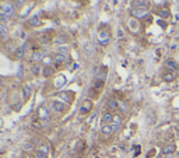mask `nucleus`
<instances>
[{"label": "nucleus", "mask_w": 179, "mask_h": 158, "mask_svg": "<svg viewBox=\"0 0 179 158\" xmlns=\"http://www.w3.org/2000/svg\"><path fill=\"white\" fill-rule=\"evenodd\" d=\"M38 42L41 43V45H48V43L50 42V37H49V34H46V32H45V34H42L41 37L38 38Z\"/></svg>", "instance_id": "nucleus-17"}, {"label": "nucleus", "mask_w": 179, "mask_h": 158, "mask_svg": "<svg viewBox=\"0 0 179 158\" xmlns=\"http://www.w3.org/2000/svg\"><path fill=\"white\" fill-rule=\"evenodd\" d=\"M35 157H36V158H48V154H45V152L38 151V150H36V154H35Z\"/></svg>", "instance_id": "nucleus-31"}, {"label": "nucleus", "mask_w": 179, "mask_h": 158, "mask_svg": "<svg viewBox=\"0 0 179 158\" xmlns=\"http://www.w3.org/2000/svg\"><path fill=\"white\" fill-rule=\"evenodd\" d=\"M147 2L148 0H134V9H147Z\"/></svg>", "instance_id": "nucleus-16"}, {"label": "nucleus", "mask_w": 179, "mask_h": 158, "mask_svg": "<svg viewBox=\"0 0 179 158\" xmlns=\"http://www.w3.org/2000/svg\"><path fill=\"white\" fill-rule=\"evenodd\" d=\"M120 122H122L120 116L119 115H113V120H112V129H113V132H116V130L119 129Z\"/></svg>", "instance_id": "nucleus-15"}, {"label": "nucleus", "mask_w": 179, "mask_h": 158, "mask_svg": "<svg viewBox=\"0 0 179 158\" xmlns=\"http://www.w3.org/2000/svg\"><path fill=\"white\" fill-rule=\"evenodd\" d=\"M24 53H25V45H22L16 51V57L17 59H21V57L24 56Z\"/></svg>", "instance_id": "nucleus-23"}, {"label": "nucleus", "mask_w": 179, "mask_h": 158, "mask_svg": "<svg viewBox=\"0 0 179 158\" xmlns=\"http://www.w3.org/2000/svg\"><path fill=\"white\" fill-rule=\"evenodd\" d=\"M22 93H24V99H28L31 97V94H32V88H31V85L25 84L24 87H22Z\"/></svg>", "instance_id": "nucleus-18"}, {"label": "nucleus", "mask_w": 179, "mask_h": 158, "mask_svg": "<svg viewBox=\"0 0 179 158\" xmlns=\"http://www.w3.org/2000/svg\"><path fill=\"white\" fill-rule=\"evenodd\" d=\"M64 83H66V79H64L63 76H59V77H57V80H56V83H55V85L59 88L60 85H63Z\"/></svg>", "instance_id": "nucleus-25"}, {"label": "nucleus", "mask_w": 179, "mask_h": 158, "mask_svg": "<svg viewBox=\"0 0 179 158\" xmlns=\"http://www.w3.org/2000/svg\"><path fill=\"white\" fill-rule=\"evenodd\" d=\"M101 132H102V134H112L113 133V129H112V124H102V129H101Z\"/></svg>", "instance_id": "nucleus-19"}, {"label": "nucleus", "mask_w": 179, "mask_h": 158, "mask_svg": "<svg viewBox=\"0 0 179 158\" xmlns=\"http://www.w3.org/2000/svg\"><path fill=\"white\" fill-rule=\"evenodd\" d=\"M53 60H55V62H53V63H55V66H56V67H59V66L63 65L64 60H66V53H62V52H60V53H56L55 56H53Z\"/></svg>", "instance_id": "nucleus-7"}, {"label": "nucleus", "mask_w": 179, "mask_h": 158, "mask_svg": "<svg viewBox=\"0 0 179 158\" xmlns=\"http://www.w3.org/2000/svg\"><path fill=\"white\" fill-rule=\"evenodd\" d=\"M112 120H113V115L111 112H105L102 115V123L103 124H112Z\"/></svg>", "instance_id": "nucleus-12"}, {"label": "nucleus", "mask_w": 179, "mask_h": 158, "mask_svg": "<svg viewBox=\"0 0 179 158\" xmlns=\"http://www.w3.org/2000/svg\"><path fill=\"white\" fill-rule=\"evenodd\" d=\"M38 151H42V152H45V154H48V152H49V147H48L46 144H41V146L38 147Z\"/></svg>", "instance_id": "nucleus-28"}, {"label": "nucleus", "mask_w": 179, "mask_h": 158, "mask_svg": "<svg viewBox=\"0 0 179 158\" xmlns=\"http://www.w3.org/2000/svg\"><path fill=\"white\" fill-rule=\"evenodd\" d=\"M131 16L134 18H144L148 16V10L147 9H133L131 10Z\"/></svg>", "instance_id": "nucleus-5"}, {"label": "nucleus", "mask_w": 179, "mask_h": 158, "mask_svg": "<svg viewBox=\"0 0 179 158\" xmlns=\"http://www.w3.org/2000/svg\"><path fill=\"white\" fill-rule=\"evenodd\" d=\"M2 87H3V80L0 79V88H2Z\"/></svg>", "instance_id": "nucleus-35"}, {"label": "nucleus", "mask_w": 179, "mask_h": 158, "mask_svg": "<svg viewBox=\"0 0 179 158\" xmlns=\"http://www.w3.org/2000/svg\"><path fill=\"white\" fill-rule=\"evenodd\" d=\"M32 73L35 74V76H38V74L41 73V67H39V65H34L32 66Z\"/></svg>", "instance_id": "nucleus-29"}, {"label": "nucleus", "mask_w": 179, "mask_h": 158, "mask_svg": "<svg viewBox=\"0 0 179 158\" xmlns=\"http://www.w3.org/2000/svg\"><path fill=\"white\" fill-rule=\"evenodd\" d=\"M175 71H171V70H168V71H165L164 74H162V80L164 81H167V83H171V81H173L175 80Z\"/></svg>", "instance_id": "nucleus-9"}, {"label": "nucleus", "mask_w": 179, "mask_h": 158, "mask_svg": "<svg viewBox=\"0 0 179 158\" xmlns=\"http://www.w3.org/2000/svg\"><path fill=\"white\" fill-rule=\"evenodd\" d=\"M165 67H167L168 70H171V71H178L179 70L178 63H176L173 59H168L167 62H165Z\"/></svg>", "instance_id": "nucleus-8"}, {"label": "nucleus", "mask_w": 179, "mask_h": 158, "mask_svg": "<svg viewBox=\"0 0 179 158\" xmlns=\"http://www.w3.org/2000/svg\"><path fill=\"white\" fill-rule=\"evenodd\" d=\"M158 16H159L161 18H167L168 16H169V11H168V10H161V11L158 13Z\"/></svg>", "instance_id": "nucleus-30"}, {"label": "nucleus", "mask_w": 179, "mask_h": 158, "mask_svg": "<svg viewBox=\"0 0 179 158\" xmlns=\"http://www.w3.org/2000/svg\"><path fill=\"white\" fill-rule=\"evenodd\" d=\"M42 62H44V65L45 66H50L55 60H53V56H45L44 59H42Z\"/></svg>", "instance_id": "nucleus-24"}, {"label": "nucleus", "mask_w": 179, "mask_h": 158, "mask_svg": "<svg viewBox=\"0 0 179 158\" xmlns=\"http://www.w3.org/2000/svg\"><path fill=\"white\" fill-rule=\"evenodd\" d=\"M38 118L39 120H44V124L48 123V120H49V112H48V109L45 106H41L38 109Z\"/></svg>", "instance_id": "nucleus-3"}, {"label": "nucleus", "mask_w": 179, "mask_h": 158, "mask_svg": "<svg viewBox=\"0 0 179 158\" xmlns=\"http://www.w3.org/2000/svg\"><path fill=\"white\" fill-rule=\"evenodd\" d=\"M14 6L11 3H2L0 4V16L6 18H10L14 16Z\"/></svg>", "instance_id": "nucleus-1"}, {"label": "nucleus", "mask_w": 179, "mask_h": 158, "mask_svg": "<svg viewBox=\"0 0 179 158\" xmlns=\"http://www.w3.org/2000/svg\"><path fill=\"white\" fill-rule=\"evenodd\" d=\"M7 34H8V31H7V28H6V25L0 23V35H2V37H7Z\"/></svg>", "instance_id": "nucleus-26"}, {"label": "nucleus", "mask_w": 179, "mask_h": 158, "mask_svg": "<svg viewBox=\"0 0 179 158\" xmlns=\"http://www.w3.org/2000/svg\"><path fill=\"white\" fill-rule=\"evenodd\" d=\"M52 109L56 112H63L64 111V104L62 101H53L52 102Z\"/></svg>", "instance_id": "nucleus-11"}, {"label": "nucleus", "mask_w": 179, "mask_h": 158, "mask_svg": "<svg viewBox=\"0 0 179 158\" xmlns=\"http://www.w3.org/2000/svg\"><path fill=\"white\" fill-rule=\"evenodd\" d=\"M59 97H60L63 101H66V102H70V97H69V93H59L57 94Z\"/></svg>", "instance_id": "nucleus-27"}, {"label": "nucleus", "mask_w": 179, "mask_h": 158, "mask_svg": "<svg viewBox=\"0 0 179 158\" xmlns=\"http://www.w3.org/2000/svg\"><path fill=\"white\" fill-rule=\"evenodd\" d=\"M27 158H36V157H34V155H28Z\"/></svg>", "instance_id": "nucleus-36"}, {"label": "nucleus", "mask_w": 179, "mask_h": 158, "mask_svg": "<svg viewBox=\"0 0 179 158\" xmlns=\"http://www.w3.org/2000/svg\"><path fill=\"white\" fill-rule=\"evenodd\" d=\"M64 41H66V39H64L63 37H57L55 39V43H60V42H64Z\"/></svg>", "instance_id": "nucleus-32"}, {"label": "nucleus", "mask_w": 179, "mask_h": 158, "mask_svg": "<svg viewBox=\"0 0 179 158\" xmlns=\"http://www.w3.org/2000/svg\"><path fill=\"white\" fill-rule=\"evenodd\" d=\"M109 41H111V32H109V29H106V28L101 29V31L98 32V42L105 46L109 43Z\"/></svg>", "instance_id": "nucleus-2"}, {"label": "nucleus", "mask_w": 179, "mask_h": 158, "mask_svg": "<svg viewBox=\"0 0 179 158\" xmlns=\"http://www.w3.org/2000/svg\"><path fill=\"white\" fill-rule=\"evenodd\" d=\"M53 74V69L50 67V66H44V69H42V76L44 77H50Z\"/></svg>", "instance_id": "nucleus-20"}, {"label": "nucleus", "mask_w": 179, "mask_h": 158, "mask_svg": "<svg viewBox=\"0 0 179 158\" xmlns=\"http://www.w3.org/2000/svg\"><path fill=\"white\" fill-rule=\"evenodd\" d=\"M92 109V102L90 101V99H85V101H83V104H81L80 106V113H88Z\"/></svg>", "instance_id": "nucleus-6"}, {"label": "nucleus", "mask_w": 179, "mask_h": 158, "mask_svg": "<svg viewBox=\"0 0 179 158\" xmlns=\"http://www.w3.org/2000/svg\"><path fill=\"white\" fill-rule=\"evenodd\" d=\"M106 108H108L109 111H116L117 108H119V104H117V101H116V99L111 98L108 102H106Z\"/></svg>", "instance_id": "nucleus-14"}, {"label": "nucleus", "mask_w": 179, "mask_h": 158, "mask_svg": "<svg viewBox=\"0 0 179 158\" xmlns=\"http://www.w3.org/2000/svg\"><path fill=\"white\" fill-rule=\"evenodd\" d=\"M173 151H175V146H173L172 143H169V144L162 147V154L164 155H169V154H172Z\"/></svg>", "instance_id": "nucleus-13"}, {"label": "nucleus", "mask_w": 179, "mask_h": 158, "mask_svg": "<svg viewBox=\"0 0 179 158\" xmlns=\"http://www.w3.org/2000/svg\"><path fill=\"white\" fill-rule=\"evenodd\" d=\"M0 38H2V35H0Z\"/></svg>", "instance_id": "nucleus-37"}, {"label": "nucleus", "mask_w": 179, "mask_h": 158, "mask_svg": "<svg viewBox=\"0 0 179 158\" xmlns=\"http://www.w3.org/2000/svg\"><path fill=\"white\" fill-rule=\"evenodd\" d=\"M44 57H45L44 56V52H42V51H35L30 56V60L34 63V65H38L39 62H42V59H44Z\"/></svg>", "instance_id": "nucleus-4"}, {"label": "nucleus", "mask_w": 179, "mask_h": 158, "mask_svg": "<svg viewBox=\"0 0 179 158\" xmlns=\"http://www.w3.org/2000/svg\"><path fill=\"white\" fill-rule=\"evenodd\" d=\"M28 25L32 27V28H35V27H39V25H41V18H39L38 16H32V17L28 20Z\"/></svg>", "instance_id": "nucleus-10"}, {"label": "nucleus", "mask_w": 179, "mask_h": 158, "mask_svg": "<svg viewBox=\"0 0 179 158\" xmlns=\"http://www.w3.org/2000/svg\"><path fill=\"white\" fill-rule=\"evenodd\" d=\"M106 73H108V70L103 67L102 71H99V73L97 74V81H102V83H103V80L106 79Z\"/></svg>", "instance_id": "nucleus-21"}, {"label": "nucleus", "mask_w": 179, "mask_h": 158, "mask_svg": "<svg viewBox=\"0 0 179 158\" xmlns=\"http://www.w3.org/2000/svg\"><path fill=\"white\" fill-rule=\"evenodd\" d=\"M25 3H27V0H14L13 6H14V9H22V7L25 6Z\"/></svg>", "instance_id": "nucleus-22"}, {"label": "nucleus", "mask_w": 179, "mask_h": 158, "mask_svg": "<svg viewBox=\"0 0 179 158\" xmlns=\"http://www.w3.org/2000/svg\"><path fill=\"white\" fill-rule=\"evenodd\" d=\"M102 85H103L102 81H97V83H95V88H101Z\"/></svg>", "instance_id": "nucleus-33"}, {"label": "nucleus", "mask_w": 179, "mask_h": 158, "mask_svg": "<svg viewBox=\"0 0 179 158\" xmlns=\"http://www.w3.org/2000/svg\"><path fill=\"white\" fill-rule=\"evenodd\" d=\"M0 23H2V24L7 23V18H6V17H2V16H0Z\"/></svg>", "instance_id": "nucleus-34"}]
</instances>
